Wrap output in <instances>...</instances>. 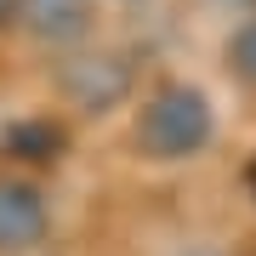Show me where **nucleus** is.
I'll return each mask as SVG.
<instances>
[{
	"instance_id": "obj_3",
	"label": "nucleus",
	"mask_w": 256,
	"mask_h": 256,
	"mask_svg": "<svg viewBox=\"0 0 256 256\" xmlns=\"http://www.w3.org/2000/svg\"><path fill=\"white\" fill-rule=\"evenodd\" d=\"M12 12L23 18L28 34L52 40V46L80 40L86 28H92V0H12Z\"/></svg>"
},
{
	"instance_id": "obj_5",
	"label": "nucleus",
	"mask_w": 256,
	"mask_h": 256,
	"mask_svg": "<svg viewBox=\"0 0 256 256\" xmlns=\"http://www.w3.org/2000/svg\"><path fill=\"white\" fill-rule=\"evenodd\" d=\"M12 148H18L23 160H57V148H63V131L46 126V120H40V126H18V131H12Z\"/></svg>"
},
{
	"instance_id": "obj_2",
	"label": "nucleus",
	"mask_w": 256,
	"mask_h": 256,
	"mask_svg": "<svg viewBox=\"0 0 256 256\" xmlns=\"http://www.w3.org/2000/svg\"><path fill=\"white\" fill-rule=\"evenodd\" d=\"M46 228H52V216H46L40 188L0 182V250H34L46 239Z\"/></svg>"
},
{
	"instance_id": "obj_9",
	"label": "nucleus",
	"mask_w": 256,
	"mask_h": 256,
	"mask_svg": "<svg viewBox=\"0 0 256 256\" xmlns=\"http://www.w3.org/2000/svg\"><path fill=\"white\" fill-rule=\"evenodd\" d=\"M239 6H245V0H239Z\"/></svg>"
},
{
	"instance_id": "obj_7",
	"label": "nucleus",
	"mask_w": 256,
	"mask_h": 256,
	"mask_svg": "<svg viewBox=\"0 0 256 256\" xmlns=\"http://www.w3.org/2000/svg\"><path fill=\"white\" fill-rule=\"evenodd\" d=\"M250 194H256V160H250Z\"/></svg>"
},
{
	"instance_id": "obj_4",
	"label": "nucleus",
	"mask_w": 256,
	"mask_h": 256,
	"mask_svg": "<svg viewBox=\"0 0 256 256\" xmlns=\"http://www.w3.org/2000/svg\"><path fill=\"white\" fill-rule=\"evenodd\" d=\"M126 63L120 57H80V63L68 68V92L86 102V108H108V102L126 92Z\"/></svg>"
},
{
	"instance_id": "obj_6",
	"label": "nucleus",
	"mask_w": 256,
	"mask_h": 256,
	"mask_svg": "<svg viewBox=\"0 0 256 256\" xmlns=\"http://www.w3.org/2000/svg\"><path fill=\"white\" fill-rule=\"evenodd\" d=\"M228 63H234V74L256 80V18L234 28V40H228Z\"/></svg>"
},
{
	"instance_id": "obj_1",
	"label": "nucleus",
	"mask_w": 256,
	"mask_h": 256,
	"mask_svg": "<svg viewBox=\"0 0 256 256\" xmlns=\"http://www.w3.org/2000/svg\"><path fill=\"white\" fill-rule=\"evenodd\" d=\"M216 137V114L200 86H160L137 114V148L148 160H194Z\"/></svg>"
},
{
	"instance_id": "obj_8",
	"label": "nucleus",
	"mask_w": 256,
	"mask_h": 256,
	"mask_svg": "<svg viewBox=\"0 0 256 256\" xmlns=\"http://www.w3.org/2000/svg\"><path fill=\"white\" fill-rule=\"evenodd\" d=\"M188 256H210V250H188Z\"/></svg>"
}]
</instances>
